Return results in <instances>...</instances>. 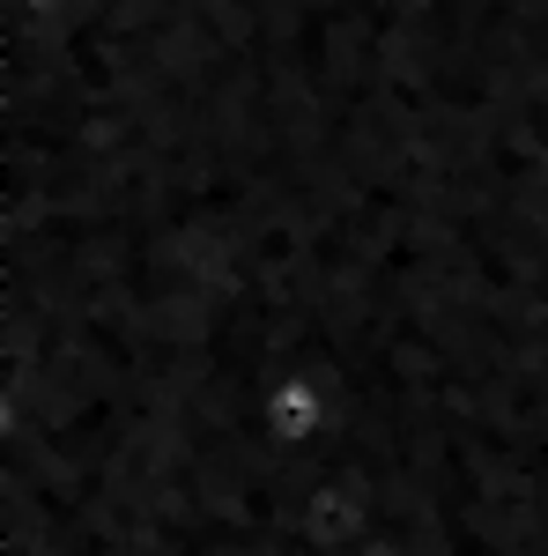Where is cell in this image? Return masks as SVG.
<instances>
[{
    "label": "cell",
    "instance_id": "1",
    "mask_svg": "<svg viewBox=\"0 0 548 556\" xmlns=\"http://www.w3.org/2000/svg\"><path fill=\"white\" fill-rule=\"evenodd\" d=\"M327 430H334V393H327V379H311V371H282V379L267 386L253 438L282 445V453H304V445H319Z\"/></svg>",
    "mask_w": 548,
    "mask_h": 556
}]
</instances>
